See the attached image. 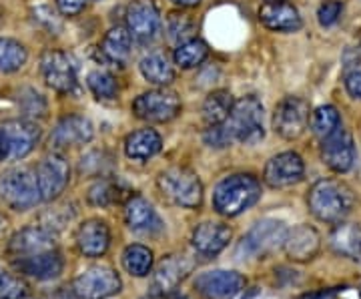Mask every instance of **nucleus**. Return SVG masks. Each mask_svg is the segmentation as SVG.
<instances>
[{
  "label": "nucleus",
  "mask_w": 361,
  "mask_h": 299,
  "mask_svg": "<svg viewBox=\"0 0 361 299\" xmlns=\"http://www.w3.org/2000/svg\"><path fill=\"white\" fill-rule=\"evenodd\" d=\"M310 211L323 223H341L355 205V195L345 183L337 179H322L311 187Z\"/></svg>",
  "instance_id": "nucleus-1"
},
{
  "label": "nucleus",
  "mask_w": 361,
  "mask_h": 299,
  "mask_svg": "<svg viewBox=\"0 0 361 299\" xmlns=\"http://www.w3.org/2000/svg\"><path fill=\"white\" fill-rule=\"evenodd\" d=\"M261 199V183L257 177L237 173L217 183L213 193V207L223 217H237Z\"/></svg>",
  "instance_id": "nucleus-2"
},
{
  "label": "nucleus",
  "mask_w": 361,
  "mask_h": 299,
  "mask_svg": "<svg viewBox=\"0 0 361 299\" xmlns=\"http://www.w3.org/2000/svg\"><path fill=\"white\" fill-rule=\"evenodd\" d=\"M159 191L173 205L185 209H197L203 203V183L187 167H171L165 169L159 179Z\"/></svg>",
  "instance_id": "nucleus-3"
},
{
  "label": "nucleus",
  "mask_w": 361,
  "mask_h": 299,
  "mask_svg": "<svg viewBox=\"0 0 361 299\" xmlns=\"http://www.w3.org/2000/svg\"><path fill=\"white\" fill-rule=\"evenodd\" d=\"M225 125L231 130L233 141L243 145H257L265 137L263 127V104L255 94L241 97L235 101L233 111Z\"/></svg>",
  "instance_id": "nucleus-4"
},
{
  "label": "nucleus",
  "mask_w": 361,
  "mask_h": 299,
  "mask_svg": "<svg viewBox=\"0 0 361 299\" xmlns=\"http://www.w3.org/2000/svg\"><path fill=\"white\" fill-rule=\"evenodd\" d=\"M0 199L14 211L32 209L42 201L37 181V171L14 167L0 175Z\"/></svg>",
  "instance_id": "nucleus-5"
},
{
  "label": "nucleus",
  "mask_w": 361,
  "mask_h": 299,
  "mask_svg": "<svg viewBox=\"0 0 361 299\" xmlns=\"http://www.w3.org/2000/svg\"><path fill=\"white\" fill-rule=\"evenodd\" d=\"M287 227L283 221L275 219H263L255 223L249 233L243 235V239L237 245V257L239 260H263L275 249L283 248Z\"/></svg>",
  "instance_id": "nucleus-6"
},
{
  "label": "nucleus",
  "mask_w": 361,
  "mask_h": 299,
  "mask_svg": "<svg viewBox=\"0 0 361 299\" xmlns=\"http://www.w3.org/2000/svg\"><path fill=\"white\" fill-rule=\"evenodd\" d=\"M135 117L149 123H169L180 113L179 94L171 89H155L142 92L130 104Z\"/></svg>",
  "instance_id": "nucleus-7"
},
{
  "label": "nucleus",
  "mask_w": 361,
  "mask_h": 299,
  "mask_svg": "<svg viewBox=\"0 0 361 299\" xmlns=\"http://www.w3.org/2000/svg\"><path fill=\"white\" fill-rule=\"evenodd\" d=\"M310 103L301 97H285L275 106L273 130L287 141L299 139L310 125Z\"/></svg>",
  "instance_id": "nucleus-8"
},
{
  "label": "nucleus",
  "mask_w": 361,
  "mask_h": 299,
  "mask_svg": "<svg viewBox=\"0 0 361 299\" xmlns=\"http://www.w3.org/2000/svg\"><path fill=\"white\" fill-rule=\"evenodd\" d=\"M40 73H42L44 83L51 87L52 91L61 92V94H71V92L77 91V66L66 52H44L40 59Z\"/></svg>",
  "instance_id": "nucleus-9"
},
{
  "label": "nucleus",
  "mask_w": 361,
  "mask_h": 299,
  "mask_svg": "<svg viewBox=\"0 0 361 299\" xmlns=\"http://www.w3.org/2000/svg\"><path fill=\"white\" fill-rule=\"evenodd\" d=\"M73 289L80 299H104L121 291V277L109 265H94L78 275Z\"/></svg>",
  "instance_id": "nucleus-10"
},
{
  "label": "nucleus",
  "mask_w": 361,
  "mask_h": 299,
  "mask_svg": "<svg viewBox=\"0 0 361 299\" xmlns=\"http://www.w3.org/2000/svg\"><path fill=\"white\" fill-rule=\"evenodd\" d=\"M37 181H39L42 201H52L65 193L66 185L71 181V167L66 159L59 153L42 157L37 167Z\"/></svg>",
  "instance_id": "nucleus-11"
},
{
  "label": "nucleus",
  "mask_w": 361,
  "mask_h": 299,
  "mask_svg": "<svg viewBox=\"0 0 361 299\" xmlns=\"http://www.w3.org/2000/svg\"><path fill=\"white\" fill-rule=\"evenodd\" d=\"M0 133L8 149V159H25L40 141V129L30 118H13L0 125Z\"/></svg>",
  "instance_id": "nucleus-12"
},
{
  "label": "nucleus",
  "mask_w": 361,
  "mask_h": 299,
  "mask_svg": "<svg viewBox=\"0 0 361 299\" xmlns=\"http://www.w3.org/2000/svg\"><path fill=\"white\" fill-rule=\"evenodd\" d=\"M51 249H59L56 233L44 225H35V227H26V229H20L18 233H14L8 241L6 251L13 260H18V257L37 255L42 251H51Z\"/></svg>",
  "instance_id": "nucleus-13"
},
{
  "label": "nucleus",
  "mask_w": 361,
  "mask_h": 299,
  "mask_svg": "<svg viewBox=\"0 0 361 299\" xmlns=\"http://www.w3.org/2000/svg\"><path fill=\"white\" fill-rule=\"evenodd\" d=\"M303 175H305L303 159L293 151H285L269 159V163L265 165L263 179L273 189H285L303 181Z\"/></svg>",
  "instance_id": "nucleus-14"
},
{
  "label": "nucleus",
  "mask_w": 361,
  "mask_h": 299,
  "mask_svg": "<svg viewBox=\"0 0 361 299\" xmlns=\"http://www.w3.org/2000/svg\"><path fill=\"white\" fill-rule=\"evenodd\" d=\"M322 159L325 167H329L334 173H348L353 167L355 145L348 130L339 127L336 133L322 139Z\"/></svg>",
  "instance_id": "nucleus-15"
},
{
  "label": "nucleus",
  "mask_w": 361,
  "mask_h": 299,
  "mask_svg": "<svg viewBox=\"0 0 361 299\" xmlns=\"http://www.w3.org/2000/svg\"><path fill=\"white\" fill-rule=\"evenodd\" d=\"M245 287V277L237 271H205L195 279V289L207 299H229Z\"/></svg>",
  "instance_id": "nucleus-16"
},
{
  "label": "nucleus",
  "mask_w": 361,
  "mask_h": 299,
  "mask_svg": "<svg viewBox=\"0 0 361 299\" xmlns=\"http://www.w3.org/2000/svg\"><path fill=\"white\" fill-rule=\"evenodd\" d=\"M193 271V261L185 255H169L157 265L151 277V293L153 295H165L173 293L179 283Z\"/></svg>",
  "instance_id": "nucleus-17"
},
{
  "label": "nucleus",
  "mask_w": 361,
  "mask_h": 299,
  "mask_svg": "<svg viewBox=\"0 0 361 299\" xmlns=\"http://www.w3.org/2000/svg\"><path fill=\"white\" fill-rule=\"evenodd\" d=\"M127 28L135 39H155L161 30V14L155 0H133L127 8Z\"/></svg>",
  "instance_id": "nucleus-18"
},
{
  "label": "nucleus",
  "mask_w": 361,
  "mask_h": 299,
  "mask_svg": "<svg viewBox=\"0 0 361 299\" xmlns=\"http://www.w3.org/2000/svg\"><path fill=\"white\" fill-rule=\"evenodd\" d=\"M92 137H94V125L90 123L89 117L68 115V117L61 118L59 125L52 130L51 145L54 149H68V147L90 143Z\"/></svg>",
  "instance_id": "nucleus-19"
},
{
  "label": "nucleus",
  "mask_w": 361,
  "mask_h": 299,
  "mask_svg": "<svg viewBox=\"0 0 361 299\" xmlns=\"http://www.w3.org/2000/svg\"><path fill=\"white\" fill-rule=\"evenodd\" d=\"M13 265L23 275H28L39 281H49V279H56L63 274L65 260L59 249H51V251H42L37 255L13 260Z\"/></svg>",
  "instance_id": "nucleus-20"
},
{
  "label": "nucleus",
  "mask_w": 361,
  "mask_h": 299,
  "mask_svg": "<svg viewBox=\"0 0 361 299\" xmlns=\"http://www.w3.org/2000/svg\"><path fill=\"white\" fill-rule=\"evenodd\" d=\"M322 248V237L310 225H297L287 231L283 249L291 261H311Z\"/></svg>",
  "instance_id": "nucleus-21"
},
{
  "label": "nucleus",
  "mask_w": 361,
  "mask_h": 299,
  "mask_svg": "<svg viewBox=\"0 0 361 299\" xmlns=\"http://www.w3.org/2000/svg\"><path fill=\"white\" fill-rule=\"evenodd\" d=\"M259 20L275 32H295L303 26L301 14L289 2H265L259 8Z\"/></svg>",
  "instance_id": "nucleus-22"
},
{
  "label": "nucleus",
  "mask_w": 361,
  "mask_h": 299,
  "mask_svg": "<svg viewBox=\"0 0 361 299\" xmlns=\"http://www.w3.org/2000/svg\"><path fill=\"white\" fill-rule=\"evenodd\" d=\"M125 221L137 233L153 235L163 229V221L159 219L155 207L141 195H130L125 203Z\"/></svg>",
  "instance_id": "nucleus-23"
},
{
  "label": "nucleus",
  "mask_w": 361,
  "mask_h": 299,
  "mask_svg": "<svg viewBox=\"0 0 361 299\" xmlns=\"http://www.w3.org/2000/svg\"><path fill=\"white\" fill-rule=\"evenodd\" d=\"M231 227L219 221H207L197 225L193 231V248L203 255H217L231 241Z\"/></svg>",
  "instance_id": "nucleus-24"
},
{
  "label": "nucleus",
  "mask_w": 361,
  "mask_h": 299,
  "mask_svg": "<svg viewBox=\"0 0 361 299\" xmlns=\"http://www.w3.org/2000/svg\"><path fill=\"white\" fill-rule=\"evenodd\" d=\"M111 245V229L101 219L85 221L77 231V248L87 257H101Z\"/></svg>",
  "instance_id": "nucleus-25"
},
{
  "label": "nucleus",
  "mask_w": 361,
  "mask_h": 299,
  "mask_svg": "<svg viewBox=\"0 0 361 299\" xmlns=\"http://www.w3.org/2000/svg\"><path fill=\"white\" fill-rule=\"evenodd\" d=\"M329 248L341 257L360 260L361 225H357V223H337V227L329 235Z\"/></svg>",
  "instance_id": "nucleus-26"
},
{
  "label": "nucleus",
  "mask_w": 361,
  "mask_h": 299,
  "mask_svg": "<svg viewBox=\"0 0 361 299\" xmlns=\"http://www.w3.org/2000/svg\"><path fill=\"white\" fill-rule=\"evenodd\" d=\"M163 147V139L155 129H139L125 139V153L135 161H149Z\"/></svg>",
  "instance_id": "nucleus-27"
},
{
  "label": "nucleus",
  "mask_w": 361,
  "mask_h": 299,
  "mask_svg": "<svg viewBox=\"0 0 361 299\" xmlns=\"http://www.w3.org/2000/svg\"><path fill=\"white\" fill-rule=\"evenodd\" d=\"M133 49V35L127 26H113L101 42V52L106 61L115 65H125Z\"/></svg>",
  "instance_id": "nucleus-28"
},
{
  "label": "nucleus",
  "mask_w": 361,
  "mask_h": 299,
  "mask_svg": "<svg viewBox=\"0 0 361 299\" xmlns=\"http://www.w3.org/2000/svg\"><path fill=\"white\" fill-rule=\"evenodd\" d=\"M233 104H235V101H233V94L229 91L219 89V91L209 92V97H207L205 103H203V109H201L203 121H205L209 127L223 125L229 118V115H231Z\"/></svg>",
  "instance_id": "nucleus-29"
},
{
  "label": "nucleus",
  "mask_w": 361,
  "mask_h": 299,
  "mask_svg": "<svg viewBox=\"0 0 361 299\" xmlns=\"http://www.w3.org/2000/svg\"><path fill=\"white\" fill-rule=\"evenodd\" d=\"M139 68H141L142 78L157 87H167L175 80V68L163 54H147Z\"/></svg>",
  "instance_id": "nucleus-30"
},
{
  "label": "nucleus",
  "mask_w": 361,
  "mask_h": 299,
  "mask_svg": "<svg viewBox=\"0 0 361 299\" xmlns=\"http://www.w3.org/2000/svg\"><path fill=\"white\" fill-rule=\"evenodd\" d=\"M123 189H125V185L118 179L103 177V179L90 185L89 191H87V201L92 207H111V205L121 201Z\"/></svg>",
  "instance_id": "nucleus-31"
},
{
  "label": "nucleus",
  "mask_w": 361,
  "mask_h": 299,
  "mask_svg": "<svg viewBox=\"0 0 361 299\" xmlns=\"http://www.w3.org/2000/svg\"><path fill=\"white\" fill-rule=\"evenodd\" d=\"M123 265L127 274L135 277H147L153 269V251L145 245H129L123 253Z\"/></svg>",
  "instance_id": "nucleus-32"
},
{
  "label": "nucleus",
  "mask_w": 361,
  "mask_h": 299,
  "mask_svg": "<svg viewBox=\"0 0 361 299\" xmlns=\"http://www.w3.org/2000/svg\"><path fill=\"white\" fill-rule=\"evenodd\" d=\"M310 125L315 137L325 139V137H329L331 133H336V130L341 127V118H339V113H337L336 106H331V104H322V106H317V109L311 113Z\"/></svg>",
  "instance_id": "nucleus-33"
},
{
  "label": "nucleus",
  "mask_w": 361,
  "mask_h": 299,
  "mask_svg": "<svg viewBox=\"0 0 361 299\" xmlns=\"http://www.w3.org/2000/svg\"><path fill=\"white\" fill-rule=\"evenodd\" d=\"M25 44L14 39H0V73H16L26 65Z\"/></svg>",
  "instance_id": "nucleus-34"
},
{
  "label": "nucleus",
  "mask_w": 361,
  "mask_h": 299,
  "mask_svg": "<svg viewBox=\"0 0 361 299\" xmlns=\"http://www.w3.org/2000/svg\"><path fill=\"white\" fill-rule=\"evenodd\" d=\"M209 54V47L201 39H189L180 42L175 49V65L180 68H195L199 66Z\"/></svg>",
  "instance_id": "nucleus-35"
},
{
  "label": "nucleus",
  "mask_w": 361,
  "mask_h": 299,
  "mask_svg": "<svg viewBox=\"0 0 361 299\" xmlns=\"http://www.w3.org/2000/svg\"><path fill=\"white\" fill-rule=\"evenodd\" d=\"M87 87L99 101H115L118 97V85L113 75L104 71H92L87 77Z\"/></svg>",
  "instance_id": "nucleus-36"
},
{
  "label": "nucleus",
  "mask_w": 361,
  "mask_h": 299,
  "mask_svg": "<svg viewBox=\"0 0 361 299\" xmlns=\"http://www.w3.org/2000/svg\"><path fill=\"white\" fill-rule=\"evenodd\" d=\"M26 293L28 286L25 279L6 269H0V299H25Z\"/></svg>",
  "instance_id": "nucleus-37"
},
{
  "label": "nucleus",
  "mask_w": 361,
  "mask_h": 299,
  "mask_svg": "<svg viewBox=\"0 0 361 299\" xmlns=\"http://www.w3.org/2000/svg\"><path fill=\"white\" fill-rule=\"evenodd\" d=\"M20 111L26 118H37L47 115V103L42 94L35 89H25L20 92Z\"/></svg>",
  "instance_id": "nucleus-38"
},
{
  "label": "nucleus",
  "mask_w": 361,
  "mask_h": 299,
  "mask_svg": "<svg viewBox=\"0 0 361 299\" xmlns=\"http://www.w3.org/2000/svg\"><path fill=\"white\" fill-rule=\"evenodd\" d=\"M193 28L195 23L187 16V14H177L173 13L169 16V23H167V30H169V37L175 40V42H185V40H189V37L193 35Z\"/></svg>",
  "instance_id": "nucleus-39"
},
{
  "label": "nucleus",
  "mask_w": 361,
  "mask_h": 299,
  "mask_svg": "<svg viewBox=\"0 0 361 299\" xmlns=\"http://www.w3.org/2000/svg\"><path fill=\"white\" fill-rule=\"evenodd\" d=\"M109 167H111V159H106V155L99 153V151H92L87 157H82L80 165H78L80 173H85V175H99V173L104 175Z\"/></svg>",
  "instance_id": "nucleus-40"
},
{
  "label": "nucleus",
  "mask_w": 361,
  "mask_h": 299,
  "mask_svg": "<svg viewBox=\"0 0 361 299\" xmlns=\"http://www.w3.org/2000/svg\"><path fill=\"white\" fill-rule=\"evenodd\" d=\"M343 85L353 99L361 101V61H351L343 66Z\"/></svg>",
  "instance_id": "nucleus-41"
},
{
  "label": "nucleus",
  "mask_w": 361,
  "mask_h": 299,
  "mask_svg": "<svg viewBox=\"0 0 361 299\" xmlns=\"http://www.w3.org/2000/svg\"><path fill=\"white\" fill-rule=\"evenodd\" d=\"M203 141L209 147H213V149H225V147H229L233 143L231 130H229V127L225 123L223 125H213V127H209L205 130Z\"/></svg>",
  "instance_id": "nucleus-42"
},
{
  "label": "nucleus",
  "mask_w": 361,
  "mask_h": 299,
  "mask_svg": "<svg viewBox=\"0 0 361 299\" xmlns=\"http://www.w3.org/2000/svg\"><path fill=\"white\" fill-rule=\"evenodd\" d=\"M341 11H343V6H341V2H337V0L323 2L322 6H319V11H317V20H319V25H322L323 28L334 26L337 20H339Z\"/></svg>",
  "instance_id": "nucleus-43"
},
{
  "label": "nucleus",
  "mask_w": 361,
  "mask_h": 299,
  "mask_svg": "<svg viewBox=\"0 0 361 299\" xmlns=\"http://www.w3.org/2000/svg\"><path fill=\"white\" fill-rule=\"evenodd\" d=\"M87 0H56V8L65 16H77L85 8Z\"/></svg>",
  "instance_id": "nucleus-44"
},
{
  "label": "nucleus",
  "mask_w": 361,
  "mask_h": 299,
  "mask_svg": "<svg viewBox=\"0 0 361 299\" xmlns=\"http://www.w3.org/2000/svg\"><path fill=\"white\" fill-rule=\"evenodd\" d=\"M51 299H80L75 293V289L73 287H59L54 293L51 295Z\"/></svg>",
  "instance_id": "nucleus-45"
},
{
  "label": "nucleus",
  "mask_w": 361,
  "mask_h": 299,
  "mask_svg": "<svg viewBox=\"0 0 361 299\" xmlns=\"http://www.w3.org/2000/svg\"><path fill=\"white\" fill-rule=\"evenodd\" d=\"M337 291L336 289H323V291H315V293H307L301 299H336Z\"/></svg>",
  "instance_id": "nucleus-46"
},
{
  "label": "nucleus",
  "mask_w": 361,
  "mask_h": 299,
  "mask_svg": "<svg viewBox=\"0 0 361 299\" xmlns=\"http://www.w3.org/2000/svg\"><path fill=\"white\" fill-rule=\"evenodd\" d=\"M2 161H8V149H6V143H4V137L0 133V163Z\"/></svg>",
  "instance_id": "nucleus-47"
},
{
  "label": "nucleus",
  "mask_w": 361,
  "mask_h": 299,
  "mask_svg": "<svg viewBox=\"0 0 361 299\" xmlns=\"http://www.w3.org/2000/svg\"><path fill=\"white\" fill-rule=\"evenodd\" d=\"M147 299H189L187 295H179V293H165V295H153L151 293V298Z\"/></svg>",
  "instance_id": "nucleus-48"
},
{
  "label": "nucleus",
  "mask_w": 361,
  "mask_h": 299,
  "mask_svg": "<svg viewBox=\"0 0 361 299\" xmlns=\"http://www.w3.org/2000/svg\"><path fill=\"white\" fill-rule=\"evenodd\" d=\"M173 2L179 4V6H187V8H189V6H197L201 0H173Z\"/></svg>",
  "instance_id": "nucleus-49"
},
{
  "label": "nucleus",
  "mask_w": 361,
  "mask_h": 299,
  "mask_svg": "<svg viewBox=\"0 0 361 299\" xmlns=\"http://www.w3.org/2000/svg\"><path fill=\"white\" fill-rule=\"evenodd\" d=\"M6 227H8V219H6V217H4V215L0 213V235L6 231Z\"/></svg>",
  "instance_id": "nucleus-50"
},
{
  "label": "nucleus",
  "mask_w": 361,
  "mask_h": 299,
  "mask_svg": "<svg viewBox=\"0 0 361 299\" xmlns=\"http://www.w3.org/2000/svg\"><path fill=\"white\" fill-rule=\"evenodd\" d=\"M265 2H283V0H265Z\"/></svg>",
  "instance_id": "nucleus-51"
},
{
  "label": "nucleus",
  "mask_w": 361,
  "mask_h": 299,
  "mask_svg": "<svg viewBox=\"0 0 361 299\" xmlns=\"http://www.w3.org/2000/svg\"><path fill=\"white\" fill-rule=\"evenodd\" d=\"M360 295H361V286H360Z\"/></svg>",
  "instance_id": "nucleus-52"
}]
</instances>
